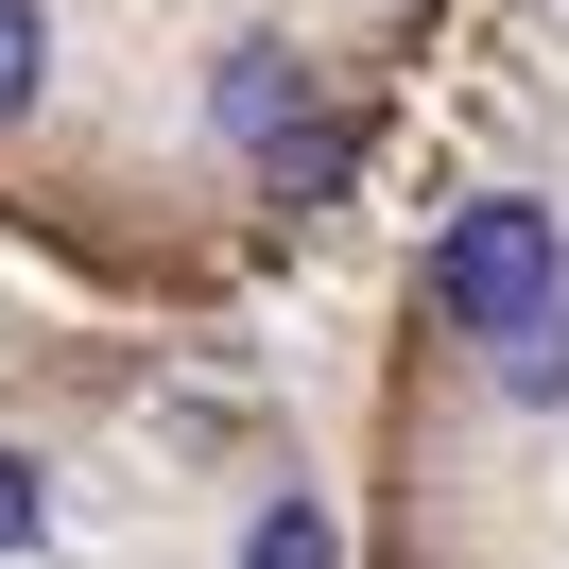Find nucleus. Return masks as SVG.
I'll list each match as a JSON object with an SVG mask.
<instances>
[{"label": "nucleus", "mask_w": 569, "mask_h": 569, "mask_svg": "<svg viewBox=\"0 0 569 569\" xmlns=\"http://www.w3.org/2000/svg\"><path fill=\"white\" fill-rule=\"evenodd\" d=\"M431 277H449V311L483 328V346H518V328H552V208H518V190H483V208H449V242H431Z\"/></svg>", "instance_id": "obj_1"}, {"label": "nucleus", "mask_w": 569, "mask_h": 569, "mask_svg": "<svg viewBox=\"0 0 569 569\" xmlns=\"http://www.w3.org/2000/svg\"><path fill=\"white\" fill-rule=\"evenodd\" d=\"M242 569H346V552H328V518H311V500H277V518L242 535Z\"/></svg>", "instance_id": "obj_2"}, {"label": "nucleus", "mask_w": 569, "mask_h": 569, "mask_svg": "<svg viewBox=\"0 0 569 569\" xmlns=\"http://www.w3.org/2000/svg\"><path fill=\"white\" fill-rule=\"evenodd\" d=\"M36 70H52V36H36V0H0V121L36 104Z\"/></svg>", "instance_id": "obj_3"}, {"label": "nucleus", "mask_w": 569, "mask_h": 569, "mask_svg": "<svg viewBox=\"0 0 569 569\" xmlns=\"http://www.w3.org/2000/svg\"><path fill=\"white\" fill-rule=\"evenodd\" d=\"M500 397H535V415H552V397H569V328H518V380H500Z\"/></svg>", "instance_id": "obj_4"}, {"label": "nucleus", "mask_w": 569, "mask_h": 569, "mask_svg": "<svg viewBox=\"0 0 569 569\" xmlns=\"http://www.w3.org/2000/svg\"><path fill=\"white\" fill-rule=\"evenodd\" d=\"M18 535H36V466H0V552H18Z\"/></svg>", "instance_id": "obj_5"}]
</instances>
